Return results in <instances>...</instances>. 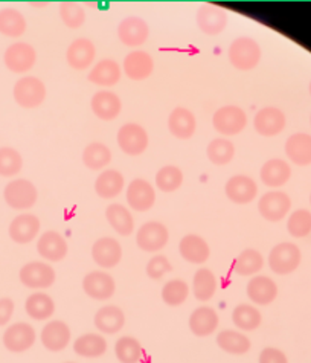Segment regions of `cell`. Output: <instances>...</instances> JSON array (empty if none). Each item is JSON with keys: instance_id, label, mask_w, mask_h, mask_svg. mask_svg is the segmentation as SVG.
Returning a JSON list of instances; mask_svg holds the SVG:
<instances>
[{"instance_id": "1", "label": "cell", "mask_w": 311, "mask_h": 363, "mask_svg": "<svg viewBox=\"0 0 311 363\" xmlns=\"http://www.w3.org/2000/svg\"><path fill=\"white\" fill-rule=\"evenodd\" d=\"M268 267L276 275H290L300 266L302 261V254L300 249L290 241L278 243L268 254Z\"/></svg>"}, {"instance_id": "2", "label": "cell", "mask_w": 311, "mask_h": 363, "mask_svg": "<svg viewBox=\"0 0 311 363\" xmlns=\"http://www.w3.org/2000/svg\"><path fill=\"white\" fill-rule=\"evenodd\" d=\"M261 60V48L256 40L250 37H238L229 48V62L235 69L252 70Z\"/></svg>"}, {"instance_id": "3", "label": "cell", "mask_w": 311, "mask_h": 363, "mask_svg": "<svg viewBox=\"0 0 311 363\" xmlns=\"http://www.w3.org/2000/svg\"><path fill=\"white\" fill-rule=\"evenodd\" d=\"M4 199L9 208L17 211H28L37 203L38 193L33 182L26 179H17L11 180L5 186Z\"/></svg>"}, {"instance_id": "4", "label": "cell", "mask_w": 311, "mask_h": 363, "mask_svg": "<svg viewBox=\"0 0 311 363\" xmlns=\"http://www.w3.org/2000/svg\"><path fill=\"white\" fill-rule=\"evenodd\" d=\"M20 282L31 290H46L57 279L55 269L49 266L46 261H31L18 272Z\"/></svg>"}, {"instance_id": "5", "label": "cell", "mask_w": 311, "mask_h": 363, "mask_svg": "<svg viewBox=\"0 0 311 363\" xmlns=\"http://www.w3.org/2000/svg\"><path fill=\"white\" fill-rule=\"evenodd\" d=\"M169 241L168 228L160 221H147L136 232V245L147 254H157Z\"/></svg>"}, {"instance_id": "6", "label": "cell", "mask_w": 311, "mask_h": 363, "mask_svg": "<svg viewBox=\"0 0 311 363\" xmlns=\"http://www.w3.org/2000/svg\"><path fill=\"white\" fill-rule=\"evenodd\" d=\"M13 94L20 107L35 108L46 99V86L37 77H23L16 83Z\"/></svg>"}, {"instance_id": "7", "label": "cell", "mask_w": 311, "mask_h": 363, "mask_svg": "<svg viewBox=\"0 0 311 363\" xmlns=\"http://www.w3.org/2000/svg\"><path fill=\"white\" fill-rule=\"evenodd\" d=\"M213 125L220 135L235 136L246 128L247 115L242 107L237 106L220 107L213 116Z\"/></svg>"}, {"instance_id": "8", "label": "cell", "mask_w": 311, "mask_h": 363, "mask_svg": "<svg viewBox=\"0 0 311 363\" xmlns=\"http://www.w3.org/2000/svg\"><path fill=\"white\" fill-rule=\"evenodd\" d=\"M292 209V199L283 191H268L258 200L259 216L272 223L284 220Z\"/></svg>"}, {"instance_id": "9", "label": "cell", "mask_w": 311, "mask_h": 363, "mask_svg": "<svg viewBox=\"0 0 311 363\" xmlns=\"http://www.w3.org/2000/svg\"><path fill=\"white\" fill-rule=\"evenodd\" d=\"M35 328L28 322H16L9 325L4 333V347L14 354L26 352L35 345Z\"/></svg>"}, {"instance_id": "10", "label": "cell", "mask_w": 311, "mask_h": 363, "mask_svg": "<svg viewBox=\"0 0 311 363\" xmlns=\"http://www.w3.org/2000/svg\"><path fill=\"white\" fill-rule=\"evenodd\" d=\"M84 294L95 301H108L115 295L116 282L107 270H94L83 278Z\"/></svg>"}, {"instance_id": "11", "label": "cell", "mask_w": 311, "mask_h": 363, "mask_svg": "<svg viewBox=\"0 0 311 363\" xmlns=\"http://www.w3.org/2000/svg\"><path fill=\"white\" fill-rule=\"evenodd\" d=\"M92 259L98 267L110 270L119 266L123 259V246L113 237L98 238L92 246Z\"/></svg>"}, {"instance_id": "12", "label": "cell", "mask_w": 311, "mask_h": 363, "mask_svg": "<svg viewBox=\"0 0 311 363\" xmlns=\"http://www.w3.org/2000/svg\"><path fill=\"white\" fill-rule=\"evenodd\" d=\"M72 339V331L64 320H49L40 333V342L51 352H62L64 351Z\"/></svg>"}, {"instance_id": "13", "label": "cell", "mask_w": 311, "mask_h": 363, "mask_svg": "<svg viewBox=\"0 0 311 363\" xmlns=\"http://www.w3.org/2000/svg\"><path fill=\"white\" fill-rule=\"evenodd\" d=\"M127 203L137 213H147L156 203V189L144 179H135L127 186Z\"/></svg>"}, {"instance_id": "14", "label": "cell", "mask_w": 311, "mask_h": 363, "mask_svg": "<svg viewBox=\"0 0 311 363\" xmlns=\"http://www.w3.org/2000/svg\"><path fill=\"white\" fill-rule=\"evenodd\" d=\"M4 62L11 72L25 74L34 67L37 62V52L31 45L18 42L5 50Z\"/></svg>"}, {"instance_id": "15", "label": "cell", "mask_w": 311, "mask_h": 363, "mask_svg": "<svg viewBox=\"0 0 311 363\" xmlns=\"http://www.w3.org/2000/svg\"><path fill=\"white\" fill-rule=\"evenodd\" d=\"M118 145L128 156L142 155L148 147V133L139 124H125L118 132Z\"/></svg>"}, {"instance_id": "16", "label": "cell", "mask_w": 311, "mask_h": 363, "mask_svg": "<svg viewBox=\"0 0 311 363\" xmlns=\"http://www.w3.org/2000/svg\"><path fill=\"white\" fill-rule=\"evenodd\" d=\"M226 197L235 205H249L258 196L256 182L244 174L230 177L225 185Z\"/></svg>"}, {"instance_id": "17", "label": "cell", "mask_w": 311, "mask_h": 363, "mask_svg": "<svg viewBox=\"0 0 311 363\" xmlns=\"http://www.w3.org/2000/svg\"><path fill=\"white\" fill-rule=\"evenodd\" d=\"M37 252L47 263H58L66 258L69 246L66 238L57 230H46L37 241Z\"/></svg>"}, {"instance_id": "18", "label": "cell", "mask_w": 311, "mask_h": 363, "mask_svg": "<svg viewBox=\"0 0 311 363\" xmlns=\"http://www.w3.org/2000/svg\"><path fill=\"white\" fill-rule=\"evenodd\" d=\"M197 25L203 34L218 35L227 25V14L223 8L214 4H205L197 11Z\"/></svg>"}, {"instance_id": "19", "label": "cell", "mask_w": 311, "mask_h": 363, "mask_svg": "<svg viewBox=\"0 0 311 363\" xmlns=\"http://www.w3.org/2000/svg\"><path fill=\"white\" fill-rule=\"evenodd\" d=\"M247 298L254 306H270L278 298V284L266 275H255L247 282Z\"/></svg>"}, {"instance_id": "20", "label": "cell", "mask_w": 311, "mask_h": 363, "mask_svg": "<svg viewBox=\"0 0 311 363\" xmlns=\"http://www.w3.org/2000/svg\"><path fill=\"white\" fill-rule=\"evenodd\" d=\"M118 37L125 46H142L149 37V28L144 18L136 16L127 17L118 26Z\"/></svg>"}, {"instance_id": "21", "label": "cell", "mask_w": 311, "mask_h": 363, "mask_svg": "<svg viewBox=\"0 0 311 363\" xmlns=\"http://www.w3.org/2000/svg\"><path fill=\"white\" fill-rule=\"evenodd\" d=\"M285 115L278 107H264L255 115L254 127L261 136L272 138L279 135L285 128Z\"/></svg>"}, {"instance_id": "22", "label": "cell", "mask_w": 311, "mask_h": 363, "mask_svg": "<svg viewBox=\"0 0 311 363\" xmlns=\"http://www.w3.org/2000/svg\"><path fill=\"white\" fill-rule=\"evenodd\" d=\"M42 223L34 214H20L9 223V238L17 245H29L40 234Z\"/></svg>"}, {"instance_id": "23", "label": "cell", "mask_w": 311, "mask_h": 363, "mask_svg": "<svg viewBox=\"0 0 311 363\" xmlns=\"http://www.w3.org/2000/svg\"><path fill=\"white\" fill-rule=\"evenodd\" d=\"M188 325L194 336L208 337L217 331L220 325V316L213 307H197L193 313H191Z\"/></svg>"}, {"instance_id": "24", "label": "cell", "mask_w": 311, "mask_h": 363, "mask_svg": "<svg viewBox=\"0 0 311 363\" xmlns=\"http://www.w3.org/2000/svg\"><path fill=\"white\" fill-rule=\"evenodd\" d=\"M180 257L191 264L202 266L210 257V247L208 241L197 234L185 235L179 243Z\"/></svg>"}, {"instance_id": "25", "label": "cell", "mask_w": 311, "mask_h": 363, "mask_svg": "<svg viewBox=\"0 0 311 363\" xmlns=\"http://www.w3.org/2000/svg\"><path fill=\"white\" fill-rule=\"evenodd\" d=\"M124 72L133 82L147 79L154 70V60L145 50H133L124 58Z\"/></svg>"}, {"instance_id": "26", "label": "cell", "mask_w": 311, "mask_h": 363, "mask_svg": "<svg viewBox=\"0 0 311 363\" xmlns=\"http://www.w3.org/2000/svg\"><path fill=\"white\" fill-rule=\"evenodd\" d=\"M96 48L89 38H77L67 48L66 60L75 70H86L95 62Z\"/></svg>"}, {"instance_id": "27", "label": "cell", "mask_w": 311, "mask_h": 363, "mask_svg": "<svg viewBox=\"0 0 311 363\" xmlns=\"http://www.w3.org/2000/svg\"><path fill=\"white\" fill-rule=\"evenodd\" d=\"M94 324L101 335H116L125 325V315L118 306H104L96 311Z\"/></svg>"}, {"instance_id": "28", "label": "cell", "mask_w": 311, "mask_h": 363, "mask_svg": "<svg viewBox=\"0 0 311 363\" xmlns=\"http://www.w3.org/2000/svg\"><path fill=\"white\" fill-rule=\"evenodd\" d=\"M74 352L84 359L103 357L108 350V342L101 333H86L74 340Z\"/></svg>"}, {"instance_id": "29", "label": "cell", "mask_w": 311, "mask_h": 363, "mask_svg": "<svg viewBox=\"0 0 311 363\" xmlns=\"http://www.w3.org/2000/svg\"><path fill=\"white\" fill-rule=\"evenodd\" d=\"M90 107L96 118L103 121H113L123 110V103L119 96L110 90H99L90 101Z\"/></svg>"}, {"instance_id": "30", "label": "cell", "mask_w": 311, "mask_h": 363, "mask_svg": "<svg viewBox=\"0 0 311 363\" xmlns=\"http://www.w3.org/2000/svg\"><path fill=\"white\" fill-rule=\"evenodd\" d=\"M197 128L194 113L185 107H176L168 118V130L179 139L193 138Z\"/></svg>"}, {"instance_id": "31", "label": "cell", "mask_w": 311, "mask_h": 363, "mask_svg": "<svg viewBox=\"0 0 311 363\" xmlns=\"http://www.w3.org/2000/svg\"><path fill=\"white\" fill-rule=\"evenodd\" d=\"M259 177L266 186L281 188L292 177V168L283 159H270L261 168Z\"/></svg>"}, {"instance_id": "32", "label": "cell", "mask_w": 311, "mask_h": 363, "mask_svg": "<svg viewBox=\"0 0 311 363\" xmlns=\"http://www.w3.org/2000/svg\"><path fill=\"white\" fill-rule=\"evenodd\" d=\"M215 340L220 350L232 356H243L252 348V342L239 330H222Z\"/></svg>"}, {"instance_id": "33", "label": "cell", "mask_w": 311, "mask_h": 363, "mask_svg": "<svg viewBox=\"0 0 311 363\" xmlns=\"http://www.w3.org/2000/svg\"><path fill=\"white\" fill-rule=\"evenodd\" d=\"M123 70L119 65L112 58H104L101 62H98L95 67L90 70L89 82L101 87H112L119 83L121 79Z\"/></svg>"}, {"instance_id": "34", "label": "cell", "mask_w": 311, "mask_h": 363, "mask_svg": "<svg viewBox=\"0 0 311 363\" xmlns=\"http://www.w3.org/2000/svg\"><path fill=\"white\" fill-rule=\"evenodd\" d=\"M285 155L293 164L307 167L311 164V135L295 133L287 139Z\"/></svg>"}, {"instance_id": "35", "label": "cell", "mask_w": 311, "mask_h": 363, "mask_svg": "<svg viewBox=\"0 0 311 363\" xmlns=\"http://www.w3.org/2000/svg\"><path fill=\"white\" fill-rule=\"evenodd\" d=\"M106 218L112 229L121 237H128L135 230V218L132 211L121 203H112L106 209Z\"/></svg>"}, {"instance_id": "36", "label": "cell", "mask_w": 311, "mask_h": 363, "mask_svg": "<svg viewBox=\"0 0 311 363\" xmlns=\"http://www.w3.org/2000/svg\"><path fill=\"white\" fill-rule=\"evenodd\" d=\"M125 186L124 176L118 169H106L95 180V193L106 200L116 199Z\"/></svg>"}, {"instance_id": "37", "label": "cell", "mask_w": 311, "mask_h": 363, "mask_svg": "<svg viewBox=\"0 0 311 363\" xmlns=\"http://www.w3.org/2000/svg\"><path fill=\"white\" fill-rule=\"evenodd\" d=\"M26 315L34 320H47L55 313V302L45 291H34L25 302Z\"/></svg>"}, {"instance_id": "38", "label": "cell", "mask_w": 311, "mask_h": 363, "mask_svg": "<svg viewBox=\"0 0 311 363\" xmlns=\"http://www.w3.org/2000/svg\"><path fill=\"white\" fill-rule=\"evenodd\" d=\"M217 294V277L206 267H200L193 278V295L200 302H208Z\"/></svg>"}, {"instance_id": "39", "label": "cell", "mask_w": 311, "mask_h": 363, "mask_svg": "<svg viewBox=\"0 0 311 363\" xmlns=\"http://www.w3.org/2000/svg\"><path fill=\"white\" fill-rule=\"evenodd\" d=\"M264 267V257L256 249H244L235 259L232 269L239 277H255Z\"/></svg>"}, {"instance_id": "40", "label": "cell", "mask_w": 311, "mask_h": 363, "mask_svg": "<svg viewBox=\"0 0 311 363\" xmlns=\"http://www.w3.org/2000/svg\"><path fill=\"white\" fill-rule=\"evenodd\" d=\"M26 31V20L16 8L0 9V34L6 37H22Z\"/></svg>"}, {"instance_id": "41", "label": "cell", "mask_w": 311, "mask_h": 363, "mask_svg": "<svg viewBox=\"0 0 311 363\" xmlns=\"http://www.w3.org/2000/svg\"><path fill=\"white\" fill-rule=\"evenodd\" d=\"M232 322L239 331H255L261 327L263 315L252 304H239L232 311Z\"/></svg>"}, {"instance_id": "42", "label": "cell", "mask_w": 311, "mask_h": 363, "mask_svg": "<svg viewBox=\"0 0 311 363\" xmlns=\"http://www.w3.org/2000/svg\"><path fill=\"white\" fill-rule=\"evenodd\" d=\"M115 356L119 363H139L144 356V348L133 336H123L115 344Z\"/></svg>"}, {"instance_id": "43", "label": "cell", "mask_w": 311, "mask_h": 363, "mask_svg": "<svg viewBox=\"0 0 311 363\" xmlns=\"http://www.w3.org/2000/svg\"><path fill=\"white\" fill-rule=\"evenodd\" d=\"M112 162V151L101 143L89 144L83 151V164L89 169H103Z\"/></svg>"}, {"instance_id": "44", "label": "cell", "mask_w": 311, "mask_h": 363, "mask_svg": "<svg viewBox=\"0 0 311 363\" xmlns=\"http://www.w3.org/2000/svg\"><path fill=\"white\" fill-rule=\"evenodd\" d=\"M189 296L188 282L176 278L165 282L162 287V301L168 307H179L186 302Z\"/></svg>"}, {"instance_id": "45", "label": "cell", "mask_w": 311, "mask_h": 363, "mask_svg": "<svg viewBox=\"0 0 311 363\" xmlns=\"http://www.w3.org/2000/svg\"><path fill=\"white\" fill-rule=\"evenodd\" d=\"M206 155H208V159L214 165H226L234 159L235 147L229 139L218 138V139H214L213 143L208 145Z\"/></svg>"}, {"instance_id": "46", "label": "cell", "mask_w": 311, "mask_h": 363, "mask_svg": "<svg viewBox=\"0 0 311 363\" xmlns=\"http://www.w3.org/2000/svg\"><path fill=\"white\" fill-rule=\"evenodd\" d=\"M183 184L182 169L174 165L160 168L156 174V186L162 193H174Z\"/></svg>"}, {"instance_id": "47", "label": "cell", "mask_w": 311, "mask_h": 363, "mask_svg": "<svg viewBox=\"0 0 311 363\" xmlns=\"http://www.w3.org/2000/svg\"><path fill=\"white\" fill-rule=\"evenodd\" d=\"M23 168V157L16 148L2 147L0 148V176L13 177L18 174Z\"/></svg>"}, {"instance_id": "48", "label": "cell", "mask_w": 311, "mask_h": 363, "mask_svg": "<svg viewBox=\"0 0 311 363\" xmlns=\"http://www.w3.org/2000/svg\"><path fill=\"white\" fill-rule=\"evenodd\" d=\"M287 230L293 238H305L311 234V213L308 209H298L287 220Z\"/></svg>"}, {"instance_id": "49", "label": "cell", "mask_w": 311, "mask_h": 363, "mask_svg": "<svg viewBox=\"0 0 311 363\" xmlns=\"http://www.w3.org/2000/svg\"><path fill=\"white\" fill-rule=\"evenodd\" d=\"M60 17L70 29L81 28L86 22V11L81 5L74 2H64L60 5Z\"/></svg>"}, {"instance_id": "50", "label": "cell", "mask_w": 311, "mask_h": 363, "mask_svg": "<svg viewBox=\"0 0 311 363\" xmlns=\"http://www.w3.org/2000/svg\"><path fill=\"white\" fill-rule=\"evenodd\" d=\"M171 270H173V266H171V263H169V259L165 255L152 257V259L148 261L147 267H145L148 278H152L154 281L162 279Z\"/></svg>"}, {"instance_id": "51", "label": "cell", "mask_w": 311, "mask_h": 363, "mask_svg": "<svg viewBox=\"0 0 311 363\" xmlns=\"http://www.w3.org/2000/svg\"><path fill=\"white\" fill-rule=\"evenodd\" d=\"M258 363H288V357L283 350L275 347H266L259 352Z\"/></svg>"}, {"instance_id": "52", "label": "cell", "mask_w": 311, "mask_h": 363, "mask_svg": "<svg viewBox=\"0 0 311 363\" xmlns=\"http://www.w3.org/2000/svg\"><path fill=\"white\" fill-rule=\"evenodd\" d=\"M14 301L11 298H0V327L9 324L14 315Z\"/></svg>"}, {"instance_id": "53", "label": "cell", "mask_w": 311, "mask_h": 363, "mask_svg": "<svg viewBox=\"0 0 311 363\" xmlns=\"http://www.w3.org/2000/svg\"><path fill=\"white\" fill-rule=\"evenodd\" d=\"M308 90H310V95H311V82H310V87H308Z\"/></svg>"}, {"instance_id": "54", "label": "cell", "mask_w": 311, "mask_h": 363, "mask_svg": "<svg viewBox=\"0 0 311 363\" xmlns=\"http://www.w3.org/2000/svg\"><path fill=\"white\" fill-rule=\"evenodd\" d=\"M310 205H311V194H310Z\"/></svg>"}, {"instance_id": "55", "label": "cell", "mask_w": 311, "mask_h": 363, "mask_svg": "<svg viewBox=\"0 0 311 363\" xmlns=\"http://www.w3.org/2000/svg\"><path fill=\"white\" fill-rule=\"evenodd\" d=\"M64 363H75V362H64Z\"/></svg>"}, {"instance_id": "56", "label": "cell", "mask_w": 311, "mask_h": 363, "mask_svg": "<svg viewBox=\"0 0 311 363\" xmlns=\"http://www.w3.org/2000/svg\"><path fill=\"white\" fill-rule=\"evenodd\" d=\"M310 123H311V116H310Z\"/></svg>"}]
</instances>
